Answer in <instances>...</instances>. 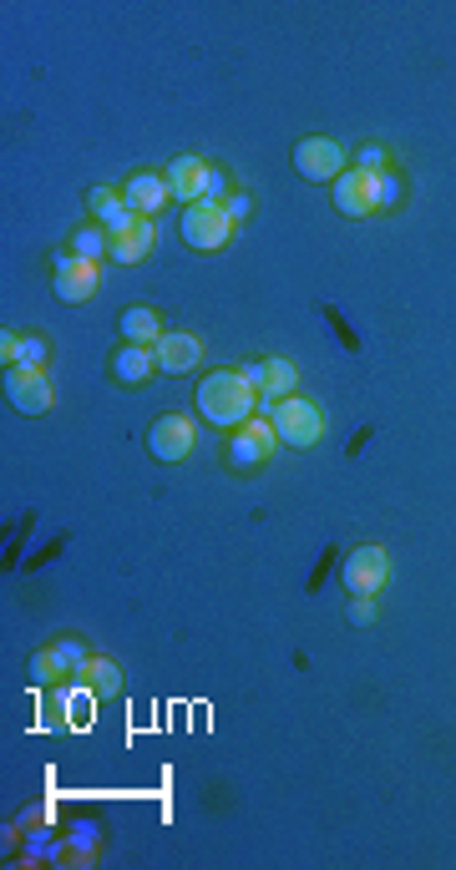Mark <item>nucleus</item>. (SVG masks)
Masks as SVG:
<instances>
[{
  "label": "nucleus",
  "mask_w": 456,
  "mask_h": 870,
  "mask_svg": "<svg viewBox=\"0 0 456 870\" xmlns=\"http://www.w3.org/2000/svg\"><path fill=\"white\" fill-rule=\"evenodd\" d=\"M253 400H259V390H253L239 370L203 374L198 390H193V405H198V415L208 425H218V431H239L243 421H253Z\"/></svg>",
  "instance_id": "f257e3e1"
},
{
  "label": "nucleus",
  "mask_w": 456,
  "mask_h": 870,
  "mask_svg": "<svg viewBox=\"0 0 456 870\" xmlns=\"http://www.w3.org/2000/svg\"><path fill=\"white\" fill-rule=\"evenodd\" d=\"M269 421H274V435L279 446H294V450H310L325 435V411H319L315 400L304 395H284L269 405Z\"/></svg>",
  "instance_id": "f03ea898"
},
{
  "label": "nucleus",
  "mask_w": 456,
  "mask_h": 870,
  "mask_svg": "<svg viewBox=\"0 0 456 870\" xmlns=\"http://www.w3.org/2000/svg\"><path fill=\"white\" fill-rule=\"evenodd\" d=\"M228 238H234V218H228L224 203L203 198V203H193V208L183 213V243H188V249L218 253Z\"/></svg>",
  "instance_id": "7ed1b4c3"
},
{
  "label": "nucleus",
  "mask_w": 456,
  "mask_h": 870,
  "mask_svg": "<svg viewBox=\"0 0 456 870\" xmlns=\"http://www.w3.org/2000/svg\"><path fill=\"white\" fill-rule=\"evenodd\" d=\"M274 446H279V435H274V421H243L239 425V435H228V466L234 471H259L269 456H274Z\"/></svg>",
  "instance_id": "20e7f679"
},
{
  "label": "nucleus",
  "mask_w": 456,
  "mask_h": 870,
  "mask_svg": "<svg viewBox=\"0 0 456 870\" xmlns=\"http://www.w3.org/2000/svg\"><path fill=\"white\" fill-rule=\"evenodd\" d=\"M290 162L304 183H335V177L345 173V148L335 138H304V142H294Z\"/></svg>",
  "instance_id": "39448f33"
},
{
  "label": "nucleus",
  "mask_w": 456,
  "mask_h": 870,
  "mask_svg": "<svg viewBox=\"0 0 456 870\" xmlns=\"http://www.w3.org/2000/svg\"><path fill=\"white\" fill-rule=\"evenodd\" d=\"M6 400H11V411H21V415H46L51 405H56V385L46 380V370L15 365V370H6Z\"/></svg>",
  "instance_id": "423d86ee"
},
{
  "label": "nucleus",
  "mask_w": 456,
  "mask_h": 870,
  "mask_svg": "<svg viewBox=\"0 0 456 870\" xmlns=\"http://www.w3.org/2000/svg\"><path fill=\"white\" fill-rule=\"evenodd\" d=\"M345 587H350L355 597H380L386 592V583H391V557L380 547H355L350 557H345Z\"/></svg>",
  "instance_id": "0eeeda50"
},
{
  "label": "nucleus",
  "mask_w": 456,
  "mask_h": 870,
  "mask_svg": "<svg viewBox=\"0 0 456 870\" xmlns=\"http://www.w3.org/2000/svg\"><path fill=\"white\" fill-rule=\"evenodd\" d=\"M97 284H101L97 263L72 259V253H56V274H51V289H56V298H62V304H87V298L97 294Z\"/></svg>",
  "instance_id": "6e6552de"
},
{
  "label": "nucleus",
  "mask_w": 456,
  "mask_h": 870,
  "mask_svg": "<svg viewBox=\"0 0 456 870\" xmlns=\"http://www.w3.org/2000/svg\"><path fill=\"white\" fill-rule=\"evenodd\" d=\"M167 193H173V203H203L208 198V177H214V167L203 157H193V152H183V157H173V167H167Z\"/></svg>",
  "instance_id": "1a4fd4ad"
},
{
  "label": "nucleus",
  "mask_w": 456,
  "mask_h": 870,
  "mask_svg": "<svg viewBox=\"0 0 456 870\" xmlns=\"http://www.w3.org/2000/svg\"><path fill=\"white\" fill-rule=\"evenodd\" d=\"M148 450L163 460V466L183 460L193 450V421H188V415H158L152 431H148Z\"/></svg>",
  "instance_id": "9d476101"
},
{
  "label": "nucleus",
  "mask_w": 456,
  "mask_h": 870,
  "mask_svg": "<svg viewBox=\"0 0 456 870\" xmlns=\"http://www.w3.org/2000/svg\"><path fill=\"white\" fill-rule=\"evenodd\" d=\"M335 208H340L345 218H366V213H376V173L345 167V173L335 177Z\"/></svg>",
  "instance_id": "9b49d317"
},
{
  "label": "nucleus",
  "mask_w": 456,
  "mask_h": 870,
  "mask_svg": "<svg viewBox=\"0 0 456 870\" xmlns=\"http://www.w3.org/2000/svg\"><path fill=\"white\" fill-rule=\"evenodd\" d=\"M127 208L138 213V218H152V213H163L167 203H173V193H167V177L163 173H138L132 183L122 187Z\"/></svg>",
  "instance_id": "f8f14e48"
},
{
  "label": "nucleus",
  "mask_w": 456,
  "mask_h": 870,
  "mask_svg": "<svg viewBox=\"0 0 456 870\" xmlns=\"http://www.w3.org/2000/svg\"><path fill=\"white\" fill-rule=\"evenodd\" d=\"M152 349H158V370H163V374H188L193 365L203 360L198 335H183V329H177V335H163Z\"/></svg>",
  "instance_id": "ddd939ff"
},
{
  "label": "nucleus",
  "mask_w": 456,
  "mask_h": 870,
  "mask_svg": "<svg viewBox=\"0 0 456 870\" xmlns=\"http://www.w3.org/2000/svg\"><path fill=\"white\" fill-rule=\"evenodd\" d=\"M152 370H158V349H152V345H122L112 355V380H117V385H142Z\"/></svg>",
  "instance_id": "4468645a"
},
{
  "label": "nucleus",
  "mask_w": 456,
  "mask_h": 870,
  "mask_svg": "<svg viewBox=\"0 0 456 870\" xmlns=\"http://www.w3.org/2000/svg\"><path fill=\"white\" fill-rule=\"evenodd\" d=\"M87 208H91V224L107 228V233H117V228H127L132 218H138V213L127 208L122 193H112V187H91V193H87Z\"/></svg>",
  "instance_id": "2eb2a0df"
},
{
  "label": "nucleus",
  "mask_w": 456,
  "mask_h": 870,
  "mask_svg": "<svg viewBox=\"0 0 456 870\" xmlns=\"http://www.w3.org/2000/svg\"><path fill=\"white\" fill-rule=\"evenodd\" d=\"M107 253H112L117 263H142L152 253V218H132L127 228H117Z\"/></svg>",
  "instance_id": "dca6fc26"
},
{
  "label": "nucleus",
  "mask_w": 456,
  "mask_h": 870,
  "mask_svg": "<svg viewBox=\"0 0 456 870\" xmlns=\"http://www.w3.org/2000/svg\"><path fill=\"white\" fill-rule=\"evenodd\" d=\"M117 329H122V345H158V339H163V324H158V314H152L148 304H132V309H122Z\"/></svg>",
  "instance_id": "f3484780"
},
{
  "label": "nucleus",
  "mask_w": 456,
  "mask_h": 870,
  "mask_svg": "<svg viewBox=\"0 0 456 870\" xmlns=\"http://www.w3.org/2000/svg\"><path fill=\"white\" fill-rule=\"evenodd\" d=\"M62 714L72 729H87L91 714H97V688L91 684H76V688H62Z\"/></svg>",
  "instance_id": "a211bd4d"
},
{
  "label": "nucleus",
  "mask_w": 456,
  "mask_h": 870,
  "mask_svg": "<svg viewBox=\"0 0 456 870\" xmlns=\"http://www.w3.org/2000/svg\"><path fill=\"white\" fill-rule=\"evenodd\" d=\"M294 380H300V370H294V360H264V385H259V395H274V400H284V395H294Z\"/></svg>",
  "instance_id": "6ab92c4d"
},
{
  "label": "nucleus",
  "mask_w": 456,
  "mask_h": 870,
  "mask_svg": "<svg viewBox=\"0 0 456 870\" xmlns=\"http://www.w3.org/2000/svg\"><path fill=\"white\" fill-rule=\"evenodd\" d=\"M112 249V233L107 228H97V224H87V228H76V238H72V259H87V263H97L101 253Z\"/></svg>",
  "instance_id": "aec40b11"
},
{
  "label": "nucleus",
  "mask_w": 456,
  "mask_h": 870,
  "mask_svg": "<svg viewBox=\"0 0 456 870\" xmlns=\"http://www.w3.org/2000/svg\"><path fill=\"white\" fill-rule=\"evenodd\" d=\"M82 678L97 688V698H117V694H122V668H117L112 659H91Z\"/></svg>",
  "instance_id": "412c9836"
},
{
  "label": "nucleus",
  "mask_w": 456,
  "mask_h": 870,
  "mask_svg": "<svg viewBox=\"0 0 456 870\" xmlns=\"http://www.w3.org/2000/svg\"><path fill=\"white\" fill-rule=\"evenodd\" d=\"M31 678H36V684H56V678H66L62 648H41L36 659H31Z\"/></svg>",
  "instance_id": "4be33fe9"
},
{
  "label": "nucleus",
  "mask_w": 456,
  "mask_h": 870,
  "mask_svg": "<svg viewBox=\"0 0 456 870\" xmlns=\"http://www.w3.org/2000/svg\"><path fill=\"white\" fill-rule=\"evenodd\" d=\"M56 648H62V663H66V673H72V678H82V673H87V663H91L87 643H76V638H66V643H56Z\"/></svg>",
  "instance_id": "5701e85b"
},
{
  "label": "nucleus",
  "mask_w": 456,
  "mask_h": 870,
  "mask_svg": "<svg viewBox=\"0 0 456 870\" xmlns=\"http://www.w3.org/2000/svg\"><path fill=\"white\" fill-rule=\"evenodd\" d=\"M46 355H51L46 339H21V360H15V365H25V370H46ZM15 365H11V370H15Z\"/></svg>",
  "instance_id": "b1692460"
},
{
  "label": "nucleus",
  "mask_w": 456,
  "mask_h": 870,
  "mask_svg": "<svg viewBox=\"0 0 456 870\" xmlns=\"http://www.w3.org/2000/svg\"><path fill=\"white\" fill-rule=\"evenodd\" d=\"M401 203V183H395L391 173H380L376 177V208H395Z\"/></svg>",
  "instance_id": "393cba45"
},
{
  "label": "nucleus",
  "mask_w": 456,
  "mask_h": 870,
  "mask_svg": "<svg viewBox=\"0 0 456 870\" xmlns=\"http://www.w3.org/2000/svg\"><path fill=\"white\" fill-rule=\"evenodd\" d=\"M355 167H360V173H386V152H380L376 148V142H370V148H360V152H355Z\"/></svg>",
  "instance_id": "a878e982"
},
{
  "label": "nucleus",
  "mask_w": 456,
  "mask_h": 870,
  "mask_svg": "<svg viewBox=\"0 0 456 870\" xmlns=\"http://www.w3.org/2000/svg\"><path fill=\"white\" fill-rule=\"evenodd\" d=\"M345 618H350L355 628H370V622H376V597H355Z\"/></svg>",
  "instance_id": "bb28decb"
},
{
  "label": "nucleus",
  "mask_w": 456,
  "mask_h": 870,
  "mask_svg": "<svg viewBox=\"0 0 456 870\" xmlns=\"http://www.w3.org/2000/svg\"><path fill=\"white\" fill-rule=\"evenodd\" d=\"M0 360H6V370H11V365L21 360V335H11V329L0 335Z\"/></svg>",
  "instance_id": "cd10ccee"
},
{
  "label": "nucleus",
  "mask_w": 456,
  "mask_h": 870,
  "mask_svg": "<svg viewBox=\"0 0 456 870\" xmlns=\"http://www.w3.org/2000/svg\"><path fill=\"white\" fill-rule=\"evenodd\" d=\"M224 208H228V218L239 224V218H249V208H253V203H249V193H228V198H224Z\"/></svg>",
  "instance_id": "c85d7f7f"
},
{
  "label": "nucleus",
  "mask_w": 456,
  "mask_h": 870,
  "mask_svg": "<svg viewBox=\"0 0 456 870\" xmlns=\"http://www.w3.org/2000/svg\"><path fill=\"white\" fill-rule=\"evenodd\" d=\"M239 374H243V380H249L253 390H259V385H264V360H259V365H243Z\"/></svg>",
  "instance_id": "c756f323"
}]
</instances>
